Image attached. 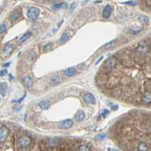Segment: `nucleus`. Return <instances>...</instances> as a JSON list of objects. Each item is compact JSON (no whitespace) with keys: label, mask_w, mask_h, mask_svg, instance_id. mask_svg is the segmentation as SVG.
<instances>
[{"label":"nucleus","mask_w":151,"mask_h":151,"mask_svg":"<svg viewBox=\"0 0 151 151\" xmlns=\"http://www.w3.org/2000/svg\"><path fill=\"white\" fill-rule=\"evenodd\" d=\"M143 101L146 104H150L151 103V93L150 92H146L143 95Z\"/></svg>","instance_id":"17"},{"label":"nucleus","mask_w":151,"mask_h":151,"mask_svg":"<svg viewBox=\"0 0 151 151\" xmlns=\"http://www.w3.org/2000/svg\"><path fill=\"white\" fill-rule=\"evenodd\" d=\"M51 106L50 101L48 100H44L39 103V106L42 110H48Z\"/></svg>","instance_id":"11"},{"label":"nucleus","mask_w":151,"mask_h":151,"mask_svg":"<svg viewBox=\"0 0 151 151\" xmlns=\"http://www.w3.org/2000/svg\"><path fill=\"white\" fill-rule=\"evenodd\" d=\"M85 118V113L83 110L79 111V112L76 113V120L79 121V122H81V121L84 120Z\"/></svg>","instance_id":"15"},{"label":"nucleus","mask_w":151,"mask_h":151,"mask_svg":"<svg viewBox=\"0 0 151 151\" xmlns=\"http://www.w3.org/2000/svg\"><path fill=\"white\" fill-rule=\"evenodd\" d=\"M8 28V24L7 22L2 23L1 25H0V34L5 33L7 30Z\"/></svg>","instance_id":"20"},{"label":"nucleus","mask_w":151,"mask_h":151,"mask_svg":"<svg viewBox=\"0 0 151 151\" xmlns=\"http://www.w3.org/2000/svg\"><path fill=\"white\" fill-rule=\"evenodd\" d=\"M138 50L139 51L140 53L144 54L145 52H147V45H144V44H140V45H139V47H138Z\"/></svg>","instance_id":"24"},{"label":"nucleus","mask_w":151,"mask_h":151,"mask_svg":"<svg viewBox=\"0 0 151 151\" xmlns=\"http://www.w3.org/2000/svg\"><path fill=\"white\" fill-rule=\"evenodd\" d=\"M112 13V7L110 5H106L104 8V11H103V17L104 19H108L109 17H110Z\"/></svg>","instance_id":"7"},{"label":"nucleus","mask_w":151,"mask_h":151,"mask_svg":"<svg viewBox=\"0 0 151 151\" xmlns=\"http://www.w3.org/2000/svg\"><path fill=\"white\" fill-rule=\"evenodd\" d=\"M73 125V120L68 119H65L64 121H62L59 123V127L62 129H70Z\"/></svg>","instance_id":"4"},{"label":"nucleus","mask_w":151,"mask_h":151,"mask_svg":"<svg viewBox=\"0 0 151 151\" xmlns=\"http://www.w3.org/2000/svg\"><path fill=\"white\" fill-rule=\"evenodd\" d=\"M23 84L25 86H27V88H30L33 85V79L30 76H27L23 79Z\"/></svg>","instance_id":"14"},{"label":"nucleus","mask_w":151,"mask_h":151,"mask_svg":"<svg viewBox=\"0 0 151 151\" xmlns=\"http://www.w3.org/2000/svg\"><path fill=\"white\" fill-rule=\"evenodd\" d=\"M8 93V85L6 82H2L0 84V94L2 97H6Z\"/></svg>","instance_id":"6"},{"label":"nucleus","mask_w":151,"mask_h":151,"mask_svg":"<svg viewBox=\"0 0 151 151\" xmlns=\"http://www.w3.org/2000/svg\"><path fill=\"white\" fill-rule=\"evenodd\" d=\"M138 150L139 151H147L148 150V146L144 142H140L138 144Z\"/></svg>","instance_id":"21"},{"label":"nucleus","mask_w":151,"mask_h":151,"mask_svg":"<svg viewBox=\"0 0 151 151\" xmlns=\"http://www.w3.org/2000/svg\"><path fill=\"white\" fill-rule=\"evenodd\" d=\"M0 102H1V99H0Z\"/></svg>","instance_id":"36"},{"label":"nucleus","mask_w":151,"mask_h":151,"mask_svg":"<svg viewBox=\"0 0 151 151\" xmlns=\"http://www.w3.org/2000/svg\"><path fill=\"white\" fill-rule=\"evenodd\" d=\"M114 43H115V40H112V41H110V42H107V43H106V45H104V48H110V47H112Z\"/></svg>","instance_id":"25"},{"label":"nucleus","mask_w":151,"mask_h":151,"mask_svg":"<svg viewBox=\"0 0 151 151\" xmlns=\"http://www.w3.org/2000/svg\"><path fill=\"white\" fill-rule=\"evenodd\" d=\"M67 4L66 2H61V3H58V4H56V5L52 6V9H54V10H59V9H61V8H67Z\"/></svg>","instance_id":"16"},{"label":"nucleus","mask_w":151,"mask_h":151,"mask_svg":"<svg viewBox=\"0 0 151 151\" xmlns=\"http://www.w3.org/2000/svg\"><path fill=\"white\" fill-rule=\"evenodd\" d=\"M2 8H0V14H1V13H2Z\"/></svg>","instance_id":"35"},{"label":"nucleus","mask_w":151,"mask_h":151,"mask_svg":"<svg viewBox=\"0 0 151 151\" xmlns=\"http://www.w3.org/2000/svg\"><path fill=\"white\" fill-rule=\"evenodd\" d=\"M7 73H8V71H7L6 69H5V70H2V71L0 72V76H5Z\"/></svg>","instance_id":"30"},{"label":"nucleus","mask_w":151,"mask_h":151,"mask_svg":"<svg viewBox=\"0 0 151 151\" xmlns=\"http://www.w3.org/2000/svg\"><path fill=\"white\" fill-rule=\"evenodd\" d=\"M142 30V27H139V26H134V27H132L130 28V33L132 34H138L140 33Z\"/></svg>","instance_id":"18"},{"label":"nucleus","mask_w":151,"mask_h":151,"mask_svg":"<svg viewBox=\"0 0 151 151\" xmlns=\"http://www.w3.org/2000/svg\"><path fill=\"white\" fill-rule=\"evenodd\" d=\"M75 7H76V3H72V4H71V6H70V8H69V11H70V13H71V12L74 10Z\"/></svg>","instance_id":"31"},{"label":"nucleus","mask_w":151,"mask_h":151,"mask_svg":"<svg viewBox=\"0 0 151 151\" xmlns=\"http://www.w3.org/2000/svg\"><path fill=\"white\" fill-rule=\"evenodd\" d=\"M31 36H32V33H31V32H27L26 33L23 34L22 36L19 39V43L21 44L23 42H26V41L28 40Z\"/></svg>","instance_id":"13"},{"label":"nucleus","mask_w":151,"mask_h":151,"mask_svg":"<svg viewBox=\"0 0 151 151\" xmlns=\"http://www.w3.org/2000/svg\"><path fill=\"white\" fill-rule=\"evenodd\" d=\"M83 100L86 104H96V99L95 96L91 94V93H86L83 96Z\"/></svg>","instance_id":"3"},{"label":"nucleus","mask_w":151,"mask_h":151,"mask_svg":"<svg viewBox=\"0 0 151 151\" xmlns=\"http://www.w3.org/2000/svg\"><path fill=\"white\" fill-rule=\"evenodd\" d=\"M116 64V60L113 57H110L105 61L104 67L106 68H108V69H110V68L115 67Z\"/></svg>","instance_id":"5"},{"label":"nucleus","mask_w":151,"mask_h":151,"mask_svg":"<svg viewBox=\"0 0 151 151\" xmlns=\"http://www.w3.org/2000/svg\"><path fill=\"white\" fill-rule=\"evenodd\" d=\"M79 150L80 151H89V148L88 147H86V146H82V147H80V148H79Z\"/></svg>","instance_id":"29"},{"label":"nucleus","mask_w":151,"mask_h":151,"mask_svg":"<svg viewBox=\"0 0 151 151\" xmlns=\"http://www.w3.org/2000/svg\"><path fill=\"white\" fill-rule=\"evenodd\" d=\"M64 74H65L66 76H68V77L73 76L74 75L76 74V69L74 68V67L67 68V70H65V71H64Z\"/></svg>","instance_id":"10"},{"label":"nucleus","mask_w":151,"mask_h":151,"mask_svg":"<svg viewBox=\"0 0 151 151\" xmlns=\"http://www.w3.org/2000/svg\"><path fill=\"white\" fill-rule=\"evenodd\" d=\"M10 65V63H8V64H4V67H8Z\"/></svg>","instance_id":"34"},{"label":"nucleus","mask_w":151,"mask_h":151,"mask_svg":"<svg viewBox=\"0 0 151 151\" xmlns=\"http://www.w3.org/2000/svg\"><path fill=\"white\" fill-rule=\"evenodd\" d=\"M15 48V46L13 45V44H8L6 45L4 48H3V54L6 55H11V53L13 52V51L14 50Z\"/></svg>","instance_id":"9"},{"label":"nucleus","mask_w":151,"mask_h":151,"mask_svg":"<svg viewBox=\"0 0 151 151\" xmlns=\"http://www.w3.org/2000/svg\"><path fill=\"white\" fill-rule=\"evenodd\" d=\"M111 108H112V110H116V109L118 108V106L116 105V106H113Z\"/></svg>","instance_id":"33"},{"label":"nucleus","mask_w":151,"mask_h":151,"mask_svg":"<svg viewBox=\"0 0 151 151\" xmlns=\"http://www.w3.org/2000/svg\"><path fill=\"white\" fill-rule=\"evenodd\" d=\"M123 4H126V5H129V6H137L138 3H137L135 1L131 0V1H129V2H124Z\"/></svg>","instance_id":"26"},{"label":"nucleus","mask_w":151,"mask_h":151,"mask_svg":"<svg viewBox=\"0 0 151 151\" xmlns=\"http://www.w3.org/2000/svg\"><path fill=\"white\" fill-rule=\"evenodd\" d=\"M56 144H57L56 139H55V138H52V139L49 140V145L51 146V147H54V146H55L56 145Z\"/></svg>","instance_id":"28"},{"label":"nucleus","mask_w":151,"mask_h":151,"mask_svg":"<svg viewBox=\"0 0 151 151\" xmlns=\"http://www.w3.org/2000/svg\"><path fill=\"white\" fill-rule=\"evenodd\" d=\"M70 38V35L68 33H64L61 36V39H60V42H61V44H64V43H66L67 41H68V39Z\"/></svg>","instance_id":"19"},{"label":"nucleus","mask_w":151,"mask_h":151,"mask_svg":"<svg viewBox=\"0 0 151 151\" xmlns=\"http://www.w3.org/2000/svg\"><path fill=\"white\" fill-rule=\"evenodd\" d=\"M61 83V79L58 76H53L50 79V84L52 86H55Z\"/></svg>","instance_id":"12"},{"label":"nucleus","mask_w":151,"mask_h":151,"mask_svg":"<svg viewBox=\"0 0 151 151\" xmlns=\"http://www.w3.org/2000/svg\"><path fill=\"white\" fill-rule=\"evenodd\" d=\"M27 17L31 21H36L40 14V10L38 8L36 7H32L27 11Z\"/></svg>","instance_id":"1"},{"label":"nucleus","mask_w":151,"mask_h":151,"mask_svg":"<svg viewBox=\"0 0 151 151\" xmlns=\"http://www.w3.org/2000/svg\"><path fill=\"white\" fill-rule=\"evenodd\" d=\"M20 17V13L17 11H13L10 15V19L11 21H17V19Z\"/></svg>","instance_id":"22"},{"label":"nucleus","mask_w":151,"mask_h":151,"mask_svg":"<svg viewBox=\"0 0 151 151\" xmlns=\"http://www.w3.org/2000/svg\"><path fill=\"white\" fill-rule=\"evenodd\" d=\"M138 21H140L142 24H146L149 21V18L145 16V15H140L138 17Z\"/></svg>","instance_id":"23"},{"label":"nucleus","mask_w":151,"mask_h":151,"mask_svg":"<svg viewBox=\"0 0 151 151\" xmlns=\"http://www.w3.org/2000/svg\"><path fill=\"white\" fill-rule=\"evenodd\" d=\"M109 113H110L109 110H106V109H105V110H104L102 111V113H101V116H102L104 118H105L109 115Z\"/></svg>","instance_id":"27"},{"label":"nucleus","mask_w":151,"mask_h":151,"mask_svg":"<svg viewBox=\"0 0 151 151\" xmlns=\"http://www.w3.org/2000/svg\"><path fill=\"white\" fill-rule=\"evenodd\" d=\"M105 138V134H101L97 136V138Z\"/></svg>","instance_id":"32"},{"label":"nucleus","mask_w":151,"mask_h":151,"mask_svg":"<svg viewBox=\"0 0 151 151\" xmlns=\"http://www.w3.org/2000/svg\"><path fill=\"white\" fill-rule=\"evenodd\" d=\"M8 136V129L6 125H2L0 128V142H4Z\"/></svg>","instance_id":"2"},{"label":"nucleus","mask_w":151,"mask_h":151,"mask_svg":"<svg viewBox=\"0 0 151 151\" xmlns=\"http://www.w3.org/2000/svg\"><path fill=\"white\" fill-rule=\"evenodd\" d=\"M30 142H31L30 138L29 137H27V136H23L19 140V144L22 147H26L29 146Z\"/></svg>","instance_id":"8"}]
</instances>
